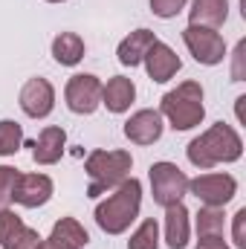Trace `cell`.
<instances>
[{"label": "cell", "instance_id": "cell-1", "mask_svg": "<svg viewBox=\"0 0 246 249\" xmlns=\"http://www.w3.org/2000/svg\"><path fill=\"white\" fill-rule=\"evenodd\" d=\"M185 157L194 168L209 171L220 162H238L244 157V139L238 136V130L226 122H214L209 130H203L200 136H194L185 148Z\"/></svg>", "mask_w": 246, "mask_h": 249}, {"label": "cell", "instance_id": "cell-2", "mask_svg": "<svg viewBox=\"0 0 246 249\" xmlns=\"http://www.w3.org/2000/svg\"><path fill=\"white\" fill-rule=\"evenodd\" d=\"M139 206H142V183L136 177H127L107 200L96 206V223L107 235H122L139 217Z\"/></svg>", "mask_w": 246, "mask_h": 249}, {"label": "cell", "instance_id": "cell-3", "mask_svg": "<svg viewBox=\"0 0 246 249\" xmlns=\"http://www.w3.org/2000/svg\"><path fill=\"white\" fill-rule=\"evenodd\" d=\"M159 116L168 119L174 130H191L206 119V105H203V87L197 81H183L180 87L168 90L159 105Z\"/></svg>", "mask_w": 246, "mask_h": 249}, {"label": "cell", "instance_id": "cell-4", "mask_svg": "<svg viewBox=\"0 0 246 249\" xmlns=\"http://www.w3.org/2000/svg\"><path fill=\"white\" fill-rule=\"evenodd\" d=\"M133 168V157L130 151H93L87 160H84V171L90 177V188H87V197H99L102 191L107 188H116L119 183L127 180Z\"/></svg>", "mask_w": 246, "mask_h": 249}, {"label": "cell", "instance_id": "cell-5", "mask_svg": "<svg viewBox=\"0 0 246 249\" xmlns=\"http://www.w3.org/2000/svg\"><path fill=\"white\" fill-rule=\"evenodd\" d=\"M183 41L188 47V53L194 55V61L203 64V67H217L226 58V41L217 29L188 23L183 29Z\"/></svg>", "mask_w": 246, "mask_h": 249}, {"label": "cell", "instance_id": "cell-6", "mask_svg": "<svg viewBox=\"0 0 246 249\" xmlns=\"http://www.w3.org/2000/svg\"><path fill=\"white\" fill-rule=\"evenodd\" d=\"M151 194H154V203H159L162 209L183 203V197L188 194V177L174 162H165V160L154 162L151 165Z\"/></svg>", "mask_w": 246, "mask_h": 249}, {"label": "cell", "instance_id": "cell-7", "mask_svg": "<svg viewBox=\"0 0 246 249\" xmlns=\"http://www.w3.org/2000/svg\"><path fill=\"white\" fill-rule=\"evenodd\" d=\"M102 81L93 75V72H78L67 81L64 87V99H67V107L78 116H90L99 110L102 105Z\"/></svg>", "mask_w": 246, "mask_h": 249}, {"label": "cell", "instance_id": "cell-8", "mask_svg": "<svg viewBox=\"0 0 246 249\" xmlns=\"http://www.w3.org/2000/svg\"><path fill=\"white\" fill-rule=\"evenodd\" d=\"M188 191L203 206H226L238 194V180L232 174H197L188 180Z\"/></svg>", "mask_w": 246, "mask_h": 249}, {"label": "cell", "instance_id": "cell-9", "mask_svg": "<svg viewBox=\"0 0 246 249\" xmlns=\"http://www.w3.org/2000/svg\"><path fill=\"white\" fill-rule=\"evenodd\" d=\"M20 110L29 116V119H47L55 107V87L47 81V78H29L23 87H20Z\"/></svg>", "mask_w": 246, "mask_h": 249}, {"label": "cell", "instance_id": "cell-10", "mask_svg": "<svg viewBox=\"0 0 246 249\" xmlns=\"http://www.w3.org/2000/svg\"><path fill=\"white\" fill-rule=\"evenodd\" d=\"M41 235L35 229H29L20 214H15L12 209H0V247L3 249H38L41 247Z\"/></svg>", "mask_w": 246, "mask_h": 249}, {"label": "cell", "instance_id": "cell-11", "mask_svg": "<svg viewBox=\"0 0 246 249\" xmlns=\"http://www.w3.org/2000/svg\"><path fill=\"white\" fill-rule=\"evenodd\" d=\"M142 64H145V70H148V78L157 81V84L171 81V78L180 72V67H183L180 55H177L168 44H162V41H154V47L145 53Z\"/></svg>", "mask_w": 246, "mask_h": 249}, {"label": "cell", "instance_id": "cell-12", "mask_svg": "<svg viewBox=\"0 0 246 249\" xmlns=\"http://www.w3.org/2000/svg\"><path fill=\"white\" fill-rule=\"evenodd\" d=\"M162 130H165V124H162L159 110H151V107L136 110V113L124 122V136H127L133 145H154V142H159Z\"/></svg>", "mask_w": 246, "mask_h": 249}, {"label": "cell", "instance_id": "cell-13", "mask_svg": "<svg viewBox=\"0 0 246 249\" xmlns=\"http://www.w3.org/2000/svg\"><path fill=\"white\" fill-rule=\"evenodd\" d=\"M53 197V180L47 174H20L18 177V186L12 200L20 203L23 209H38V206H47Z\"/></svg>", "mask_w": 246, "mask_h": 249}, {"label": "cell", "instance_id": "cell-14", "mask_svg": "<svg viewBox=\"0 0 246 249\" xmlns=\"http://www.w3.org/2000/svg\"><path fill=\"white\" fill-rule=\"evenodd\" d=\"M64 148H67V130L58 124H47L32 142V160L38 165H55L64 157Z\"/></svg>", "mask_w": 246, "mask_h": 249}, {"label": "cell", "instance_id": "cell-15", "mask_svg": "<svg viewBox=\"0 0 246 249\" xmlns=\"http://www.w3.org/2000/svg\"><path fill=\"white\" fill-rule=\"evenodd\" d=\"M133 99H136V84H133L130 78H124V75H113V78L102 87V105H105L110 113H124V110H130Z\"/></svg>", "mask_w": 246, "mask_h": 249}, {"label": "cell", "instance_id": "cell-16", "mask_svg": "<svg viewBox=\"0 0 246 249\" xmlns=\"http://www.w3.org/2000/svg\"><path fill=\"white\" fill-rule=\"evenodd\" d=\"M229 18V0H191L188 9V23L217 29Z\"/></svg>", "mask_w": 246, "mask_h": 249}, {"label": "cell", "instance_id": "cell-17", "mask_svg": "<svg viewBox=\"0 0 246 249\" xmlns=\"http://www.w3.org/2000/svg\"><path fill=\"white\" fill-rule=\"evenodd\" d=\"M154 41H157V35H154L151 29H136V32H130L122 44H119V50H116L119 64H124V67H139L142 58H145V53L154 47Z\"/></svg>", "mask_w": 246, "mask_h": 249}, {"label": "cell", "instance_id": "cell-18", "mask_svg": "<svg viewBox=\"0 0 246 249\" xmlns=\"http://www.w3.org/2000/svg\"><path fill=\"white\" fill-rule=\"evenodd\" d=\"M165 241L171 249H185L188 244V209L183 203L165 206Z\"/></svg>", "mask_w": 246, "mask_h": 249}, {"label": "cell", "instance_id": "cell-19", "mask_svg": "<svg viewBox=\"0 0 246 249\" xmlns=\"http://www.w3.org/2000/svg\"><path fill=\"white\" fill-rule=\"evenodd\" d=\"M50 241H55L67 249H84L90 244V235L75 217H61V220H55V226L50 232Z\"/></svg>", "mask_w": 246, "mask_h": 249}, {"label": "cell", "instance_id": "cell-20", "mask_svg": "<svg viewBox=\"0 0 246 249\" xmlns=\"http://www.w3.org/2000/svg\"><path fill=\"white\" fill-rule=\"evenodd\" d=\"M53 58L61 67H75L84 58V41H81V35H75V32L55 35V41H53Z\"/></svg>", "mask_w": 246, "mask_h": 249}, {"label": "cell", "instance_id": "cell-21", "mask_svg": "<svg viewBox=\"0 0 246 249\" xmlns=\"http://www.w3.org/2000/svg\"><path fill=\"white\" fill-rule=\"evenodd\" d=\"M226 214L223 206H203L197 212V238H223Z\"/></svg>", "mask_w": 246, "mask_h": 249}, {"label": "cell", "instance_id": "cell-22", "mask_svg": "<svg viewBox=\"0 0 246 249\" xmlns=\"http://www.w3.org/2000/svg\"><path fill=\"white\" fill-rule=\"evenodd\" d=\"M127 249H159V223H157L154 217L142 220L139 229L130 235Z\"/></svg>", "mask_w": 246, "mask_h": 249}, {"label": "cell", "instance_id": "cell-23", "mask_svg": "<svg viewBox=\"0 0 246 249\" xmlns=\"http://www.w3.org/2000/svg\"><path fill=\"white\" fill-rule=\"evenodd\" d=\"M23 145V127L12 119L0 122V157H15Z\"/></svg>", "mask_w": 246, "mask_h": 249}, {"label": "cell", "instance_id": "cell-24", "mask_svg": "<svg viewBox=\"0 0 246 249\" xmlns=\"http://www.w3.org/2000/svg\"><path fill=\"white\" fill-rule=\"evenodd\" d=\"M18 177H20L18 168H12V165H0V209H9L12 194H15V186H18Z\"/></svg>", "mask_w": 246, "mask_h": 249}, {"label": "cell", "instance_id": "cell-25", "mask_svg": "<svg viewBox=\"0 0 246 249\" xmlns=\"http://www.w3.org/2000/svg\"><path fill=\"white\" fill-rule=\"evenodd\" d=\"M185 3L188 0H151V12L157 18H162V20H171L185 9Z\"/></svg>", "mask_w": 246, "mask_h": 249}, {"label": "cell", "instance_id": "cell-26", "mask_svg": "<svg viewBox=\"0 0 246 249\" xmlns=\"http://www.w3.org/2000/svg\"><path fill=\"white\" fill-rule=\"evenodd\" d=\"M232 235H235V247L246 249V209H238V214H235V226H232Z\"/></svg>", "mask_w": 246, "mask_h": 249}, {"label": "cell", "instance_id": "cell-27", "mask_svg": "<svg viewBox=\"0 0 246 249\" xmlns=\"http://www.w3.org/2000/svg\"><path fill=\"white\" fill-rule=\"evenodd\" d=\"M244 53H246V41L238 44V50H235V67H232V78L235 81H244Z\"/></svg>", "mask_w": 246, "mask_h": 249}, {"label": "cell", "instance_id": "cell-28", "mask_svg": "<svg viewBox=\"0 0 246 249\" xmlns=\"http://www.w3.org/2000/svg\"><path fill=\"white\" fill-rule=\"evenodd\" d=\"M194 249H229V244L223 238H200Z\"/></svg>", "mask_w": 246, "mask_h": 249}, {"label": "cell", "instance_id": "cell-29", "mask_svg": "<svg viewBox=\"0 0 246 249\" xmlns=\"http://www.w3.org/2000/svg\"><path fill=\"white\" fill-rule=\"evenodd\" d=\"M38 249H67V247H61V244H55V241H50V238H47V241H41V247Z\"/></svg>", "mask_w": 246, "mask_h": 249}, {"label": "cell", "instance_id": "cell-30", "mask_svg": "<svg viewBox=\"0 0 246 249\" xmlns=\"http://www.w3.org/2000/svg\"><path fill=\"white\" fill-rule=\"evenodd\" d=\"M47 3H64V0H47Z\"/></svg>", "mask_w": 246, "mask_h": 249}]
</instances>
